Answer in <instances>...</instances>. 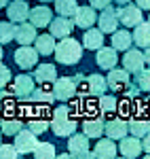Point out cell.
<instances>
[{"label": "cell", "instance_id": "obj_44", "mask_svg": "<svg viewBox=\"0 0 150 159\" xmlns=\"http://www.w3.org/2000/svg\"><path fill=\"white\" fill-rule=\"evenodd\" d=\"M114 2H116V4H118V7H123V4H127V2H129V0H114Z\"/></svg>", "mask_w": 150, "mask_h": 159}, {"label": "cell", "instance_id": "obj_36", "mask_svg": "<svg viewBox=\"0 0 150 159\" xmlns=\"http://www.w3.org/2000/svg\"><path fill=\"white\" fill-rule=\"evenodd\" d=\"M28 129H32L36 136H40L49 129V121H45V119H32V121L28 123Z\"/></svg>", "mask_w": 150, "mask_h": 159}, {"label": "cell", "instance_id": "obj_31", "mask_svg": "<svg viewBox=\"0 0 150 159\" xmlns=\"http://www.w3.org/2000/svg\"><path fill=\"white\" fill-rule=\"evenodd\" d=\"M34 157H38V159H53V157H57V151H55V147H53L51 142H38L36 148H34Z\"/></svg>", "mask_w": 150, "mask_h": 159}, {"label": "cell", "instance_id": "obj_32", "mask_svg": "<svg viewBox=\"0 0 150 159\" xmlns=\"http://www.w3.org/2000/svg\"><path fill=\"white\" fill-rule=\"evenodd\" d=\"M97 106H100V112H101V115H110V112H114V110H116V106H118V100L114 98V96L104 93V96H100Z\"/></svg>", "mask_w": 150, "mask_h": 159}, {"label": "cell", "instance_id": "obj_47", "mask_svg": "<svg viewBox=\"0 0 150 159\" xmlns=\"http://www.w3.org/2000/svg\"><path fill=\"white\" fill-rule=\"evenodd\" d=\"M0 142H2V132H0Z\"/></svg>", "mask_w": 150, "mask_h": 159}, {"label": "cell", "instance_id": "obj_48", "mask_svg": "<svg viewBox=\"0 0 150 159\" xmlns=\"http://www.w3.org/2000/svg\"><path fill=\"white\" fill-rule=\"evenodd\" d=\"M40 2H49V0H40Z\"/></svg>", "mask_w": 150, "mask_h": 159}, {"label": "cell", "instance_id": "obj_40", "mask_svg": "<svg viewBox=\"0 0 150 159\" xmlns=\"http://www.w3.org/2000/svg\"><path fill=\"white\" fill-rule=\"evenodd\" d=\"M142 148H144V151L148 153V157H150V132L144 136V144H142Z\"/></svg>", "mask_w": 150, "mask_h": 159}, {"label": "cell", "instance_id": "obj_13", "mask_svg": "<svg viewBox=\"0 0 150 159\" xmlns=\"http://www.w3.org/2000/svg\"><path fill=\"white\" fill-rule=\"evenodd\" d=\"M106 83L112 91H121V89H127L129 85V72L125 68H110L108 70V76H106Z\"/></svg>", "mask_w": 150, "mask_h": 159}, {"label": "cell", "instance_id": "obj_19", "mask_svg": "<svg viewBox=\"0 0 150 159\" xmlns=\"http://www.w3.org/2000/svg\"><path fill=\"white\" fill-rule=\"evenodd\" d=\"M83 45H85V49L89 51H97L104 45V32H101L100 28H87V32L83 34Z\"/></svg>", "mask_w": 150, "mask_h": 159}, {"label": "cell", "instance_id": "obj_49", "mask_svg": "<svg viewBox=\"0 0 150 159\" xmlns=\"http://www.w3.org/2000/svg\"><path fill=\"white\" fill-rule=\"evenodd\" d=\"M148 19H150V15H148Z\"/></svg>", "mask_w": 150, "mask_h": 159}, {"label": "cell", "instance_id": "obj_22", "mask_svg": "<svg viewBox=\"0 0 150 159\" xmlns=\"http://www.w3.org/2000/svg\"><path fill=\"white\" fill-rule=\"evenodd\" d=\"M87 91L91 96H104L108 91V83H106V76L101 74H89L87 76Z\"/></svg>", "mask_w": 150, "mask_h": 159}, {"label": "cell", "instance_id": "obj_12", "mask_svg": "<svg viewBox=\"0 0 150 159\" xmlns=\"http://www.w3.org/2000/svg\"><path fill=\"white\" fill-rule=\"evenodd\" d=\"M97 24H100V30L104 32V34H112L114 30L118 28V15H116V9H112V7L101 9V15H97Z\"/></svg>", "mask_w": 150, "mask_h": 159}, {"label": "cell", "instance_id": "obj_39", "mask_svg": "<svg viewBox=\"0 0 150 159\" xmlns=\"http://www.w3.org/2000/svg\"><path fill=\"white\" fill-rule=\"evenodd\" d=\"M110 2H112V0H89V4H91V7H93V9H95V11H97V9H106V7H110Z\"/></svg>", "mask_w": 150, "mask_h": 159}, {"label": "cell", "instance_id": "obj_21", "mask_svg": "<svg viewBox=\"0 0 150 159\" xmlns=\"http://www.w3.org/2000/svg\"><path fill=\"white\" fill-rule=\"evenodd\" d=\"M116 153H118V148H116L112 138L100 140V142L95 144V148H93V155H95V157H101V159H112V157H116Z\"/></svg>", "mask_w": 150, "mask_h": 159}, {"label": "cell", "instance_id": "obj_35", "mask_svg": "<svg viewBox=\"0 0 150 159\" xmlns=\"http://www.w3.org/2000/svg\"><path fill=\"white\" fill-rule=\"evenodd\" d=\"M135 85L139 87V91H150V68H142L135 72Z\"/></svg>", "mask_w": 150, "mask_h": 159}, {"label": "cell", "instance_id": "obj_3", "mask_svg": "<svg viewBox=\"0 0 150 159\" xmlns=\"http://www.w3.org/2000/svg\"><path fill=\"white\" fill-rule=\"evenodd\" d=\"M76 87L78 85L74 83L72 76H59V79L53 81V96L59 102H68L76 96Z\"/></svg>", "mask_w": 150, "mask_h": 159}, {"label": "cell", "instance_id": "obj_30", "mask_svg": "<svg viewBox=\"0 0 150 159\" xmlns=\"http://www.w3.org/2000/svg\"><path fill=\"white\" fill-rule=\"evenodd\" d=\"M28 102H36V104L47 106V104H51V102H55V96H53L51 91H45V89H36V87H34V91L30 93Z\"/></svg>", "mask_w": 150, "mask_h": 159}, {"label": "cell", "instance_id": "obj_16", "mask_svg": "<svg viewBox=\"0 0 150 159\" xmlns=\"http://www.w3.org/2000/svg\"><path fill=\"white\" fill-rule=\"evenodd\" d=\"M127 132H129V123L123 121V119H110L108 123H104V134L112 140H121L125 138Z\"/></svg>", "mask_w": 150, "mask_h": 159}, {"label": "cell", "instance_id": "obj_4", "mask_svg": "<svg viewBox=\"0 0 150 159\" xmlns=\"http://www.w3.org/2000/svg\"><path fill=\"white\" fill-rule=\"evenodd\" d=\"M116 15H118V24H123L125 28H135V25L142 21V9H139L138 4H123L118 11H116Z\"/></svg>", "mask_w": 150, "mask_h": 159}, {"label": "cell", "instance_id": "obj_11", "mask_svg": "<svg viewBox=\"0 0 150 159\" xmlns=\"http://www.w3.org/2000/svg\"><path fill=\"white\" fill-rule=\"evenodd\" d=\"M72 28H74V21H72L70 17L59 15V17H53V19H51L49 32L55 38H66V36H70V34H72Z\"/></svg>", "mask_w": 150, "mask_h": 159}, {"label": "cell", "instance_id": "obj_29", "mask_svg": "<svg viewBox=\"0 0 150 159\" xmlns=\"http://www.w3.org/2000/svg\"><path fill=\"white\" fill-rule=\"evenodd\" d=\"M78 9V0H55V11L57 15L63 17H72Z\"/></svg>", "mask_w": 150, "mask_h": 159}, {"label": "cell", "instance_id": "obj_34", "mask_svg": "<svg viewBox=\"0 0 150 159\" xmlns=\"http://www.w3.org/2000/svg\"><path fill=\"white\" fill-rule=\"evenodd\" d=\"M15 40V25L13 21H0V45H9Z\"/></svg>", "mask_w": 150, "mask_h": 159}, {"label": "cell", "instance_id": "obj_26", "mask_svg": "<svg viewBox=\"0 0 150 159\" xmlns=\"http://www.w3.org/2000/svg\"><path fill=\"white\" fill-rule=\"evenodd\" d=\"M131 43H133V36H131V32L129 30H114L112 32V47L116 51H127L131 47Z\"/></svg>", "mask_w": 150, "mask_h": 159}, {"label": "cell", "instance_id": "obj_28", "mask_svg": "<svg viewBox=\"0 0 150 159\" xmlns=\"http://www.w3.org/2000/svg\"><path fill=\"white\" fill-rule=\"evenodd\" d=\"M129 132H131V136L142 140L150 132V121L148 119H133V121H129Z\"/></svg>", "mask_w": 150, "mask_h": 159}, {"label": "cell", "instance_id": "obj_43", "mask_svg": "<svg viewBox=\"0 0 150 159\" xmlns=\"http://www.w3.org/2000/svg\"><path fill=\"white\" fill-rule=\"evenodd\" d=\"M144 60H146V64H150V47L144 49Z\"/></svg>", "mask_w": 150, "mask_h": 159}, {"label": "cell", "instance_id": "obj_2", "mask_svg": "<svg viewBox=\"0 0 150 159\" xmlns=\"http://www.w3.org/2000/svg\"><path fill=\"white\" fill-rule=\"evenodd\" d=\"M49 127L57 138H66V136H72L76 132V119H72L70 108L66 104H59L53 110V119H51Z\"/></svg>", "mask_w": 150, "mask_h": 159}, {"label": "cell", "instance_id": "obj_15", "mask_svg": "<svg viewBox=\"0 0 150 159\" xmlns=\"http://www.w3.org/2000/svg\"><path fill=\"white\" fill-rule=\"evenodd\" d=\"M118 153H121L125 159L139 157V153H142V142H139V138H135V136H131V138H127V136H125V138H121Z\"/></svg>", "mask_w": 150, "mask_h": 159}, {"label": "cell", "instance_id": "obj_23", "mask_svg": "<svg viewBox=\"0 0 150 159\" xmlns=\"http://www.w3.org/2000/svg\"><path fill=\"white\" fill-rule=\"evenodd\" d=\"M34 49L38 51V55H51L55 51V36L53 34H38L34 38Z\"/></svg>", "mask_w": 150, "mask_h": 159}, {"label": "cell", "instance_id": "obj_37", "mask_svg": "<svg viewBox=\"0 0 150 159\" xmlns=\"http://www.w3.org/2000/svg\"><path fill=\"white\" fill-rule=\"evenodd\" d=\"M19 157V151L15 148V144H2L0 142V159H17Z\"/></svg>", "mask_w": 150, "mask_h": 159}, {"label": "cell", "instance_id": "obj_18", "mask_svg": "<svg viewBox=\"0 0 150 159\" xmlns=\"http://www.w3.org/2000/svg\"><path fill=\"white\" fill-rule=\"evenodd\" d=\"M68 151L72 153V157H80L83 153L89 151V136L85 134H72L68 138Z\"/></svg>", "mask_w": 150, "mask_h": 159}, {"label": "cell", "instance_id": "obj_20", "mask_svg": "<svg viewBox=\"0 0 150 159\" xmlns=\"http://www.w3.org/2000/svg\"><path fill=\"white\" fill-rule=\"evenodd\" d=\"M36 28L32 24H25V21H21V24L15 25V40L19 43V45H30V43H34V38H36Z\"/></svg>", "mask_w": 150, "mask_h": 159}, {"label": "cell", "instance_id": "obj_41", "mask_svg": "<svg viewBox=\"0 0 150 159\" xmlns=\"http://www.w3.org/2000/svg\"><path fill=\"white\" fill-rule=\"evenodd\" d=\"M135 4H138L139 9H144V11L150 9V0H135Z\"/></svg>", "mask_w": 150, "mask_h": 159}, {"label": "cell", "instance_id": "obj_10", "mask_svg": "<svg viewBox=\"0 0 150 159\" xmlns=\"http://www.w3.org/2000/svg\"><path fill=\"white\" fill-rule=\"evenodd\" d=\"M28 15H30L28 0H13V2L6 4V17H9V21H13V24H21V21H25Z\"/></svg>", "mask_w": 150, "mask_h": 159}, {"label": "cell", "instance_id": "obj_8", "mask_svg": "<svg viewBox=\"0 0 150 159\" xmlns=\"http://www.w3.org/2000/svg\"><path fill=\"white\" fill-rule=\"evenodd\" d=\"M146 66V60H144V53L139 49H129L125 51V55H123V68H125L129 74H135L139 72L142 68Z\"/></svg>", "mask_w": 150, "mask_h": 159}, {"label": "cell", "instance_id": "obj_27", "mask_svg": "<svg viewBox=\"0 0 150 159\" xmlns=\"http://www.w3.org/2000/svg\"><path fill=\"white\" fill-rule=\"evenodd\" d=\"M83 134L89 136V138L104 136V119H87L83 123Z\"/></svg>", "mask_w": 150, "mask_h": 159}, {"label": "cell", "instance_id": "obj_42", "mask_svg": "<svg viewBox=\"0 0 150 159\" xmlns=\"http://www.w3.org/2000/svg\"><path fill=\"white\" fill-rule=\"evenodd\" d=\"M4 100H9V93H6L4 89H0V108H2V104H4Z\"/></svg>", "mask_w": 150, "mask_h": 159}, {"label": "cell", "instance_id": "obj_38", "mask_svg": "<svg viewBox=\"0 0 150 159\" xmlns=\"http://www.w3.org/2000/svg\"><path fill=\"white\" fill-rule=\"evenodd\" d=\"M13 79L11 74V68L9 66H4V64H0V89H4V87L9 85V81Z\"/></svg>", "mask_w": 150, "mask_h": 159}, {"label": "cell", "instance_id": "obj_24", "mask_svg": "<svg viewBox=\"0 0 150 159\" xmlns=\"http://www.w3.org/2000/svg\"><path fill=\"white\" fill-rule=\"evenodd\" d=\"M131 36H133V43H135L138 47H142V49L150 47V21L148 24H146V21H139V24L135 25V30L131 32Z\"/></svg>", "mask_w": 150, "mask_h": 159}, {"label": "cell", "instance_id": "obj_46", "mask_svg": "<svg viewBox=\"0 0 150 159\" xmlns=\"http://www.w3.org/2000/svg\"><path fill=\"white\" fill-rule=\"evenodd\" d=\"M2 55H4V53H2V47H0V61H2Z\"/></svg>", "mask_w": 150, "mask_h": 159}, {"label": "cell", "instance_id": "obj_25", "mask_svg": "<svg viewBox=\"0 0 150 159\" xmlns=\"http://www.w3.org/2000/svg\"><path fill=\"white\" fill-rule=\"evenodd\" d=\"M57 79V68L53 64H40L38 68H34V81L38 83H53Z\"/></svg>", "mask_w": 150, "mask_h": 159}, {"label": "cell", "instance_id": "obj_17", "mask_svg": "<svg viewBox=\"0 0 150 159\" xmlns=\"http://www.w3.org/2000/svg\"><path fill=\"white\" fill-rule=\"evenodd\" d=\"M95 61H97V66H100V68H106V70L114 68V66L118 64V55H116V49H114V47H104V45H101L100 49H97Z\"/></svg>", "mask_w": 150, "mask_h": 159}, {"label": "cell", "instance_id": "obj_5", "mask_svg": "<svg viewBox=\"0 0 150 159\" xmlns=\"http://www.w3.org/2000/svg\"><path fill=\"white\" fill-rule=\"evenodd\" d=\"M38 140H36V134L32 132V129H19L17 134H15V148L19 151V155H24V153H34V148H36Z\"/></svg>", "mask_w": 150, "mask_h": 159}, {"label": "cell", "instance_id": "obj_33", "mask_svg": "<svg viewBox=\"0 0 150 159\" xmlns=\"http://www.w3.org/2000/svg\"><path fill=\"white\" fill-rule=\"evenodd\" d=\"M21 127L24 125H21L19 119H2L0 121V132H2V136H15Z\"/></svg>", "mask_w": 150, "mask_h": 159}, {"label": "cell", "instance_id": "obj_45", "mask_svg": "<svg viewBox=\"0 0 150 159\" xmlns=\"http://www.w3.org/2000/svg\"><path fill=\"white\" fill-rule=\"evenodd\" d=\"M6 4H9V0H0V9H4Z\"/></svg>", "mask_w": 150, "mask_h": 159}, {"label": "cell", "instance_id": "obj_7", "mask_svg": "<svg viewBox=\"0 0 150 159\" xmlns=\"http://www.w3.org/2000/svg\"><path fill=\"white\" fill-rule=\"evenodd\" d=\"M15 64L19 66V68H34L38 64V51L34 47H30V45H21L19 49L15 51Z\"/></svg>", "mask_w": 150, "mask_h": 159}, {"label": "cell", "instance_id": "obj_1", "mask_svg": "<svg viewBox=\"0 0 150 159\" xmlns=\"http://www.w3.org/2000/svg\"><path fill=\"white\" fill-rule=\"evenodd\" d=\"M55 60L63 64V66H74L80 61L83 57V45L74 40L72 36H66V38H59V45H55V51H53Z\"/></svg>", "mask_w": 150, "mask_h": 159}, {"label": "cell", "instance_id": "obj_6", "mask_svg": "<svg viewBox=\"0 0 150 159\" xmlns=\"http://www.w3.org/2000/svg\"><path fill=\"white\" fill-rule=\"evenodd\" d=\"M32 91H34V76H30V74H25V72L15 76V81H13V93L21 102H28Z\"/></svg>", "mask_w": 150, "mask_h": 159}, {"label": "cell", "instance_id": "obj_14", "mask_svg": "<svg viewBox=\"0 0 150 159\" xmlns=\"http://www.w3.org/2000/svg\"><path fill=\"white\" fill-rule=\"evenodd\" d=\"M72 17H74L72 21L76 24V28H83V30L91 28V25L97 21V13H95V9H93L91 4H89V7H78Z\"/></svg>", "mask_w": 150, "mask_h": 159}, {"label": "cell", "instance_id": "obj_9", "mask_svg": "<svg viewBox=\"0 0 150 159\" xmlns=\"http://www.w3.org/2000/svg\"><path fill=\"white\" fill-rule=\"evenodd\" d=\"M28 19H30V24L34 25V28H47L51 24V19H53V11L42 2V4H38L34 9H30Z\"/></svg>", "mask_w": 150, "mask_h": 159}]
</instances>
